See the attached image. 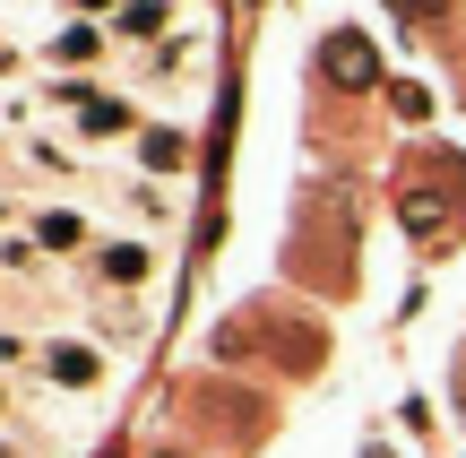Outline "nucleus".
Here are the masks:
<instances>
[{
	"label": "nucleus",
	"instance_id": "obj_12",
	"mask_svg": "<svg viewBox=\"0 0 466 458\" xmlns=\"http://www.w3.org/2000/svg\"><path fill=\"white\" fill-rule=\"evenodd\" d=\"M78 9H96V17H121V9H130V0H78Z\"/></svg>",
	"mask_w": 466,
	"mask_h": 458
},
{
	"label": "nucleus",
	"instance_id": "obj_6",
	"mask_svg": "<svg viewBox=\"0 0 466 458\" xmlns=\"http://www.w3.org/2000/svg\"><path fill=\"white\" fill-rule=\"evenodd\" d=\"M26 234L44 242L52 260H78V251H86V217H69V208H44V217H35Z\"/></svg>",
	"mask_w": 466,
	"mask_h": 458
},
{
	"label": "nucleus",
	"instance_id": "obj_9",
	"mask_svg": "<svg viewBox=\"0 0 466 458\" xmlns=\"http://www.w3.org/2000/svg\"><path fill=\"white\" fill-rule=\"evenodd\" d=\"M329 78H337V87H363V78H371V52H363V44H329Z\"/></svg>",
	"mask_w": 466,
	"mask_h": 458
},
{
	"label": "nucleus",
	"instance_id": "obj_5",
	"mask_svg": "<svg viewBox=\"0 0 466 458\" xmlns=\"http://www.w3.org/2000/svg\"><path fill=\"white\" fill-rule=\"evenodd\" d=\"M104 52H113V35H104V26H86V17H69V26L52 35V61H61V69H78V61L96 69Z\"/></svg>",
	"mask_w": 466,
	"mask_h": 458
},
{
	"label": "nucleus",
	"instance_id": "obj_1",
	"mask_svg": "<svg viewBox=\"0 0 466 458\" xmlns=\"http://www.w3.org/2000/svg\"><path fill=\"white\" fill-rule=\"evenodd\" d=\"M52 104H61V113H69V130H78V138H121V130H130V96H113V87H86V78H69V87H52Z\"/></svg>",
	"mask_w": 466,
	"mask_h": 458
},
{
	"label": "nucleus",
	"instance_id": "obj_11",
	"mask_svg": "<svg viewBox=\"0 0 466 458\" xmlns=\"http://www.w3.org/2000/svg\"><path fill=\"white\" fill-rule=\"evenodd\" d=\"M26 355H35V346L17 338V329H0V372H17V363H26Z\"/></svg>",
	"mask_w": 466,
	"mask_h": 458
},
{
	"label": "nucleus",
	"instance_id": "obj_7",
	"mask_svg": "<svg viewBox=\"0 0 466 458\" xmlns=\"http://www.w3.org/2000/svg\"><path fill=\"white\" fill-rule=\"evenodd\" d=\"M113 199L130 208L138 225H165V217H173V199H165V190H156V182H113Z\"/></svg>",
	"mask_w": 466,
	"mask_h": 458
},
{
	"label": "nucleus",
	"instance_id": "obj_3",
	"mask_svg": "<svg viewBox=\"0 0 466 458\" xmlns=\"http://www.w3.org/2000/svg\"><path fill=\"white\" fill-rule=\"evenodd\" d=\"M173 35V0H130V9L113 17V44H138V52H156Z\"/></svg>",
	"mask_w": 466,
	"mask_h": 458
},
{
	"label": "nucleus",
	"instance_id": "obj_13",
	"mask_svg": "<svg viewBox=\"0 0 466 458\" xmlns=\"http://www.w3.org/2000/svg\"><path fill=\"white\" fill-rule=\"evenodd\" d=\"M0 415H9V381H0Z\"/></svg>",
	"mask_w": 466,
	"mask_h": 458
},
{
	"label": "nucleus",
	"instance_id": "obj_8",
	"mask_svg": "<svg viewBox=\"0 0 466 458\" xmlns=\"http://www.w3.org/2000/svg\"><path fill=\"white\" fill-rule=\"evenodd\" d=\"M17 156H35V165H44V173H61V182L78 173V156H69V148H52V138H35V130H17Z\"/></svg>",
	"mask_w": 466,
	"mask_h": 458
},
{
	"label": "nucleus",
	"instance_id": "obj_10",
	"mask_svg": "<svg viewBox=\"0 0 466 458\" xmlns=\"http://www.w3.org/2000/svg\"><path fill=\"white\" fill-rule=\"evenodd\" d=\"M138 156L173 173V165H182V156H190V138H182V130H147V138H138Z\"/></svg>",
	"mask_w": 466,
	"mask_h": 458
},
{
	"label": "nucleus",
	"instance_id": "obj_2",
	"mask_svg": "<svg viewBox=\"0 0 466 458\" xmlns=\"http://www.w3.org/2000/svg\"><path fill=\"white\" fill-rule=\"evenodd\" d=\"M44 372H52V390H96V381H104V355L86 338H52L44 346Z\"/></svg>",
	"mask_w": 466,
	"mask_h": 458
},
{
	"label": "nucleus",
	"instance_id": "obj_4",
	"mask_svg": "<svg viewBox=\"0 0 466 458\" xmlns=\"http://www.w3.org/2000/svg\"><path fill=\"white\" fill-rule=\"evenodd\" d=\"M96 269L113 277V286H138V277L156 269V242H138V234H113V242L96 251Z\"/></svg>",
	"mask_w": 466,
	"mask_h": 458
}]
</instances>
